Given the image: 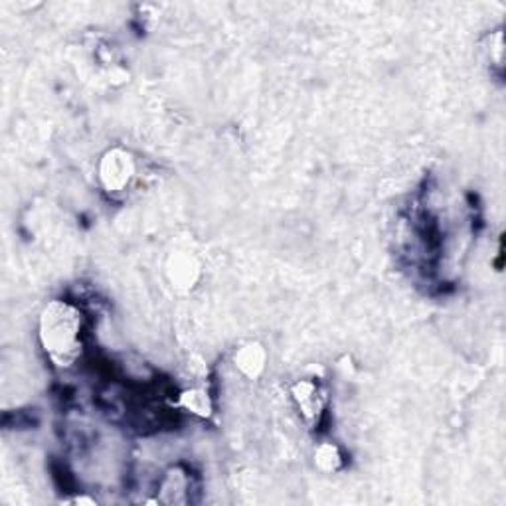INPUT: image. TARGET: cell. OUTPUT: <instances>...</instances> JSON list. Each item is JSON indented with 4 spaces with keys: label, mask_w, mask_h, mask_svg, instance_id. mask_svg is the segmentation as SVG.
<instances>
[{
    "label": "cell",
    "mask_w": 506,
    "mask_h": 506,
    "mask_svg": "<svg viewBox=\"0 0 506 506\" xmlns=\"http://www.w3.org/2000/svg\"><path fill=\"white\" fill-rule=\"evenodd\" d=\"M83 319L80 309L66 301H51L38 320V338L48 359L59 368L72 366L82 354Z\"/></svg>",
    "instance_id": "1"
},
{
    "label": "cell",
    "mask_w": 506,
    "mask_h": 506,
    "mask_svg": "<svg viewBox=\"0 0 506 506\" xmlns=\"http://www.w3.org/2000/svg\"><path fill=\"white\" fill-rule=\"evenodd\" d=\"M99 182L109 194L125 192L137 177V164L133 154L125 148H111L99 161Z\"/></svg>",
    "instance_id": "2"
},
{
    "label": "cell",
    "mask_w": 506,
    "mask_h": 506,
    "mask_svg": "<svg viewBox=\"0 0 506 506\" xmlns=\"http://www.w3.org/2000/svg\"><path fill=\"white\" fill-rule=\"evenodd\" d=\"M167 277L177 291H190L200 279L198 259L188 251H174L167 264Z\"/></svg>",
    "instance_id": "3"
},
{
    "label": "cell",
    "mask_w": 506,
    "mask_h": 506,
    "mask_svg": "<svg viewBox=\"0 0 506 506\" xmlns=\"http://www.w3.org/2000/svg\"><path fill=\"white\" fill-rule=\"evenodd\" d=\"M296 407L307 422H317L327 404V396L319 383L312 380H299L291 390Z\"/></svg>",
    "instance_id": "4"
},
{
    "label": "cell",
    "mask_w": 506,
    "mask_h": 506,
    "mask_svg": "<svg viewBox=\"0 0 506 506\" xmlns=\"http://www.w3.org/2000/svg\"><path fill=\"white\" fill-rule=\"evenodd\" d=\"M233 364H235V368L243 374V376L249 380H256L265 370V364H267L265 348L259 343L243 344L241 348H238V352L233 354Z\"/></svg>",
    "instance_id": "5"
},
{
    "label": "cell",
    "mask_w": 506,
    "mask_h": 506,
    "mask_svg": "<svg viewBox=\"0 0 506 506\" xmlns=\"http://www.w3.org/2000/svg\"><path fill=\"white\" fill-rule=\"evenodd\" d=\"M178 406L185 407L186 412H190L192 415L202 417V420L210 417L214 412L210 394H208V391L202 388H190V390L182 391L178 398Z\"/></svg>",
    "instance_id": "6"
},
{
    "label": "cell",
    "mask_w": 506,
    "mask_h": 506,
    "mask_svg": "<svg viewBox=\"0 0 506 506\" xmlns=\"http://www.w3.org/2000/svg\"><path fill=\"white\" fill-rule=\"evenodd\" d=\"M315 465L322 473H336L343 467V455L335 443H320L315 449Z\"/></svg>",
    "instance_id": "7"
},
{
    "label": "cell",
    "mask_w": 506,
    "mask_h": 506,
    "mask_svg": "<svg viewBox=\"0 0 506 506\" xmlns=\"http://www.w3.org/2000/svg\"><path fill=\"white\" fill-rule=\"evenodd\" d=\"M75 504H95V501L91 499H85V496H80V499H74Z\"/></svg>",
    "instance_id": "8"
}]
</instances>
